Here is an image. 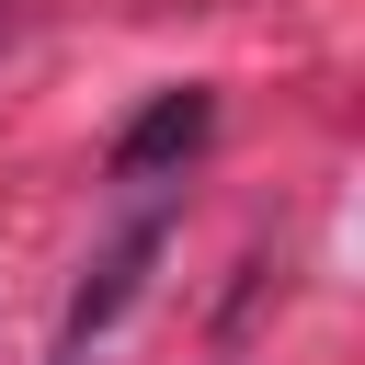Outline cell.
<instances>
[{"mask_svg":"<svg viewBox=\"0 0 365 365\" xmlns=\"http://www.w3.org/2000/svg\"><path fill=\"white\" fill-rule=\"evenodd\" d=\"M160 251H171V217H137V228L80 274V297H68V354H80V342H103V331L137 308V285H148V262H160Z\"/></svg>","mask_w":365,"mask_h":365,"instance_id":"obj_2","label":"cell"},{"mask_svg":"<svg viewBox=\"0 0 365 365\" xmlns=\"http://www.w3.org/2000/svg\"><path fill=\"white\" fill-rule=\"evenodd\" d=\"M205 137H217V91H205V80L148 91V103H137V125L114 137V182H171V171H182Z\"/></svg>","mask_w":365,"mask_h":365,"instance_id":"obj_1","label":"cell"}]
</instances>
